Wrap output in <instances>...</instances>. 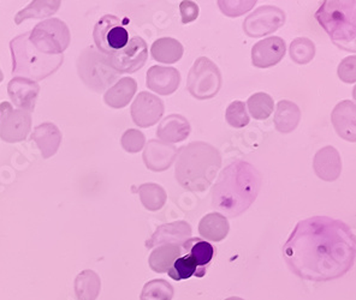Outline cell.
I'll return each mask as SVG.
<instances>
[{
    "label": "cell",
    "mask_w": 356,
    "mask_h": 300,
    "mask_svg": "<svg viewBox=\"0 0 356 300\" xmlns=\"http://www.w3.org/2000/svg\"><path fill=\"white\" fill-rule=\"evenodd\" d=\"M60 1H33L27 9L18 12L16 23L19 24L24 18L46 17L59 9Z\"/></svg>",
    "instance_id": "cell-34"
},
{
    "label": "cell",
    "mask_w": 356,
    "mask_h": 300,
    "mask_svg": "<svg viewBox=\"0 0 356 300\" xmlns=\"http://www.w3.org/2000/svg\"><path fill=\"white\" fill-rule=\"evenodd\" d=\"M356 3L353 0H326L316 19L339 49L355 52Z\"/></svg>",
    "instance_id": "cell-4"
},
{
    "label": "cell",
    "mask_w": 356,
    "mask_h": 300,
    "mask_svg": "<svg viewBox=\"0 0 356 300\" xmlns=\"http://www.w3.org/2000/svg\"><path fill=\"white\" fill-rule=\"evenodd\" d=\"M355 234L341 220L313 217L300 221L285 243L284 258L300 278L327 281L343 276L355 260Z\"/></svg>",
    "instance_id": "cell-1"
},
{
    "label": "cell",
    "mask_w": 356,
    "mask_h": 300,
    "mask_svg": "<svg viewBox=\"0 0 356 300\" xmlns=\"http://www.w3.org/2000/svg\"><path fill=\"white\" fill-rule=\"evenodd\" d=\"M182 253V249L178 245H161L152 252L149 256V265L152 269L158 273L168 272L175 260Z\"/></svg>",
    "instance_id": "cell-28"
},
{
    "label": "cell",
    "mask_w": 356,
    "mask_h": 300,
    "mask_svg": "<svg viewBox=\"0 0 356 300\" xmlns=\"http://www.w3.org/2000/svg\"><path fill=\"white\" fill-rule=\"evenodd\" d=\"M313 168L321 181H337L342 172V160L339 150L332 146L318 150L313 160Z\"/></svg>",
    "instance_id": "cell-18"
},
{
    "label": "cell",
    "mask_w": 356,
    "mask_h": 300,
    "mask_svg": "<svg viewBox=\"0 0 356 300\" xmlns=\"http://www.w3.org/2000/svg\"><path fill=\"white\" fill-rule=\"evenodd\" d=\"M301 120V110L295 102L282 100L277 105L273 123L282 133H293Z\"/></svg>",
    "instance_id": "cell-23"
},
{
    "label": "cell",
    "mask_w": 356,
    "mask_h": 300,
    "mask_svg": "<svg viewBox=\"0 0 356 300\" xmlns=\"http://www.w3.org/2000/svg\"><path fill=\"white\" fill-rule=\"evenodd\" d=\"M257 1L250 0V1H227V0H220L218 1L219 9L222 14L229 17H238L248 12L250 10L253 9L254 5Z\"/></svg>",
    "instance_id": "cell-37"
},
{
    "label": "cell",
    "mask_w": 356,
    "mask_h": 300,
    "mask_svg": "<svg viewBox=\"0 0 356 300\" xmlns=\"http://www.w3.org/2000/svg\"><path fill=\"white\" fill-rule=\"evenodd\" d=\"M3 78H4V75H3V72H1V70H0V82L3 81Z\"/></svg>",
    "instance_id": "cell-42"
},
{
    "label": "cell",
    "mask_w": 356,
    "mask_h": 300,
    "mask_svg": "<svg viewBox=\"0 0 356 300\" xmlns=\"http://www.w3.org/2000/svg\"><path fill=\"white\" fill-rule=\"evenodd\" d=\"M286 46L280 36H271L259 41L252 49V62L255 67L267 69L275 67L284 58Z\"/></svg>",
    "instance_id": "cell-13"
},
{
    "label": "cell",
    "mask_w": 356,
    "mask_h": 300,
    "mask_svg": "<svg viewBox=\"0 0 356 300\" xmlns=\"http://www.w3.org/2000/svg\"><path fill=\"white\" fill-rule=\"evenodd\" d=\"M31 126V113L27 110H13L11 107L0 124V137L10 143L23 141L26 140Z\"/></svg>",
    "instance_id": "cell-14"
},
{
    "label": "cell",
    "mask_w": 356,
    "mask_h": 300,
    "mask_svg": "<svg viewBox=\"0 0 356 300\" xmlns=\"http://www.w3.org/2000/svg\"><path fill=\"white\" fill-rule=\"evenodd\" d=\"M184 255L191 257L199 268L201 278L205 276L211 260L213 258L214 247L207 240L201 238H189L182 245Z\"/></svg>",
    "instance_id": "cell-22"
},
{
    "label": "cell",
    "mask_w": 356,
    "mask_h": 300,
    "mask_svg": "<svg viewBox=\"0 0 356 300\" xmlns=\"http://www.w3.org/2000/svg\"><path fill=\"white\" fill-rule=\"evenodd\" d=\"M230 230L229 221L227 217H224L219 212H211L202 217L199 224V232L201 237L212 240V242H220L227 237Z\"/></svg>",
    "instance_id": "cell-25"
},
{
    "label": "cell",
    "mask_w": 356,
    "mask_h": 300,
    "mask_svg": "<svg viewBox=\"0 0 356 300\" xmlns=\"http://www.w3.org/2000/svg\"><path fill=\"white\" fill-rule=\"evenodd\" d=\"M222 77L219 67L207 57L196 59L188 74L187 89L197 100H209L222 88Z\"/></svg>",
    "instance_id": "cell-7"
},
{
    "label": "cell",
    "mask_w": 356,
    "mask_h": 300,
    "mask_svg": "<svg viewBox=\"0 0 356 300\" xmlns=\"http://www.w3.org/2000/svg\"><path fill=\"white\" fill-rule=\"evenodd\" d=\"M339 77L343 82L346 83H355L356 81V57L350 56V57L343 59L339 64Z\"/></svg>",
    "instance_id": "cell-39"
},
{
    "label": "cell",
    "mask_w": 356,
    "mask_h": 300,
    "mask_svg": "<svg viewBox=\"0 0 356 300\" xmlns=\"http://www.w3.org/2000/svg\"><path fill=\"white\" fill-rule=\"evenodd\" d=\"M225 119L232 128H242L247 126L250 124V118L248 110L245 108V102L238 101V100L232 101L227 106Z\"/></svg>",
    "instance_id": "cell-36"
},
{
    "label": "cell",
    "mask_w": 356,
    "mask_h": 300,
    "mask_svg": "<svg viewBox=\"0 0 356 300\" xmlns=\"http://www.w3.org/2000/svg\"><path fill=\"white\" fill-rule=\"evenodd\" d=\"M106 58L110 67L117 74H134L147 62V44L143 38L134 36L125 47L113 54L106 56Z\"/></svg>",
    "instance_id": "cell-10"
},
{
    "label": "cell",
    "mask_w": 356,
    "mask_h": 300,
    "mask_svg": "<svg viewBox=\"0 0 356 300\" xmlns=\"http://www.w3.org/2000/svg\"><path fill=\"white\" fill-rule=\"evenodd\" d=\"M136 89H138L136 81L130 77H125L118 81L111 89L107 90L104 95V100L112 108H123L127 105H129V102L136 93Z\"/></svg>",
    "instance_id": "cell-24"
},
{
    "label": "cell",
    "mask_w": 356,
    "mask_h": 300,
    "mask_svg": "<svg viewBox=\"0 0 356 300\" xmlns=\"http://www.w3.org/2000/svg\"><path fill=\"white\" fill-rule=\"evenodd\" d=\"M181 84V74L169 67H152L147 71V87L159 95H171Z\"/></svg>",
    "instance_id": "cell-19"
},
{
    "label": "cell",
    "mask_w": 356,
    "mask_h": 300,
    "mask_svg": "<svg viewBox=\"0 0 356 300\" xmlns=\"http://www.w3.org/2000/svg\"><path fill=\"white\" fill-rule=\"evenodd\" d=\"M222 166L217 148L206 142H192L178 150L175 177L183 189L192 192L207 190Z\"/></svg>",
    "instance_id": "cell-3"
},
{
    "label": "cell",
    "mask_w": 356,
    "mask_h": 300,
    "mask_svg": "<svg viewBox=\"0 0 356 300\" xmlns=\"http://www.w3.org/2000/svg\"><path fill=\"white\" fill-rule=\"evenodd\" d=\"M146 142V137L138 130H127L124 135L122 136V147L128 153H138L143 149Z\"/></svg>",
    "instance_id": "cell-38"
},
{
    "label": "cell",
    "mask_w": 356,
    "mask_h": 300,
    "mask_svg": "<svg viewBox=\"0 0 356 300\" xmlns=\"http://www.w3.org/2000/svg\"><path fill=\"white\" fill-rule=\"evenodd\" d=\"M164 115V102L154 94L143 92L131 105L134 123L140 128H149L158 123Z\"/></svg>",
    "instance_id": "cell-12"
},
{
    "label": "cell",
    "mask_w": 356,
    "mask_h": 300,
    "mask_svg": "<svg viewBox=\"0 0 356 300\" xmlns=\"http://www.w3.org/2000/svg\"><path fill=\"white\" fill-rule=\"evenodd\" d=\"M79 74L86 85L97 93L104 92L118 78L120 74L113 70L107 62L106 56L89 47L85 49L79 59Z\"/></svg>",
    "instance_id": "cell-6"
},
{
    "label": "cell",
    "mask_w": 356,
    "mask_h": 300,
    "mask_svg": "<svg viewBox=\"0 0 356 300\" xmlns=\"http://www.w3.org/2000/svg\"><path fill=\"white\" fill-rule=\"evenodd\" d=\"M174 288L165 280H153L143 287L141 300H171Z\"/></svg>",
    "instance_id": "cell-35"
},
{
    "label": "cell",
    "mask_w": 356,
    "mask_h": 300,
    "mask_svg": "<svg viewBox=\"0 0 356 300\" xmlns=\"http://www.w3.org/2000/svg\"><path fill=\"white\" fill-rule=\"evenodd\" d=\"M261 183V174L253 165L242 160L232 162L212 188V208L227 217H240L255 202Z\"/></svg>",
    "instance_id": "cell-2"
},
{
    "label": "cell",
    "mask_w": 356,
    "mask_h": 300,
    "mask_svg": "<svg viewBox=\"0 0 356 300\" xmlns=\"http://www.w3.org/2000/svg\"><path fill=\"white\" fill-rule=\"evenodd\" d=\"M356 106L352 100H344L334 107L331 122L336 133L348 142L356 141Z\"/></svg>",
    "instance_id": "cell-17"
},
{
    "label": "cell",
    "mask_w": 356,
    "mask_h": 300,
    "mask_svg": "<svg viewBox=\"0 0 356 300\" xmlns=\"http://www.w3.org/2000/svg\"><path fill=\"white\" fill-rule=\"evenodd\" d=\"M179 11H181V16H182L183 24H188V23L193 22V21H195L196 18L199 17L200 10L194 1L184 0L179 5Z\"/></svg>",
    "instance_id": "cell-40"
},
{
    "label": "cell",
    "mask_w": 356,
    "mask_h": 300,
    "mask_svg": "<svg viewBox=\"0 0 356 300\" xmlns=\"http://www.w3.org/2000/svg\"><path fill=\"white\" fill-rule=\"evenodd\" d=\"M8 92L16 106L31 112L35 106L36 97L40 92V87L34 81L17 77L10 82Z\"/></svg>",
    "instance_id": "cell-21"
},
{
    "label": "cell",
    "mask_w": 356,
    "mask_h": 300,
    "mask_svg": "<svg viewBox=\"0 0 356 300\" xmlns=\"http://www.w3.org/2000/svg\"><path fill=\"white\" fill-rule=\"evenodd\" d=\"M138 192L143 207L151 212H156L161 209L168 199V194H166V191L163 189V186L153 184V183H148V184L140 186Z\"/></svg>",
    "instance_id": "cell-30"
},
{
    "label": "cell",
    "mask_w": 356,
    "mask_h": 300,
    "mask_svg": "<svg viewBox=\"0 0 356 300\" xmlns=\"http://www.w3.org/2000/svg\"><path fill=\"white\" fill-rule=\"evenodd\" d=\"M29 41L40 53L60 56L70 42V31L60 19H49L29 33Z\"/></svg>",
    "instance_id": "cell-8"
},
{
    "label": "cell",
    "mask_w": 356,
    "mask_h": 300,
    "mask_svg": "<svg viewBox=\"0 0 356 300\" xmlns=\"http://www.w3.org/2000/svg\"><path fill=\"white\" fill-rule=\"evenodd\" d=\"M176 147L159 140H151L143 151V161L148 169L154 172H163L171 167L177 158Z\"/></svg>",
    "instance_id": "cell-15"
},
{
    "label": "cell",
    "mask_w": 356,
    "mask_h": 300,
    "mask_svg": "<svg viewBox=\"0 0 356 300\" xmlns=\"http://www.w3.org/2000/svg\"><path fill=\"white\" fill-rule=\"evenodd\" d=\"M93 38L99 52L110 56L127 46L129 42V31L120 18L105 15L95 24Z\"/></svg>",
    "instance_id": "cell-9"
},
{
    "label": "cell",
    "mask_w": 356,
    "mask_h": 300,
    "mask_svg": "<svg viewBox=\"0 0 356 300\" xmlns=\"http://www.w3.org/2000/svg\"><path fill=\"white\" fill-rule=\"evenodd\" d=\"M76 296L79 300H95L100 291V278L92 270H85L76 278Z\"/></svg>",
    "instance_id": "cell-29"
},
{
    "label": "cell",
    "mask_w": 356,
    "mask_h": 300,
    "mask_svg": "<svg viewBox=\"0 0 356 300\" xmlns=\"http://www.w3.org/2000/svg\"><path fill=\"white\" fill-rule=\"evenodd\" d=\"M168 274H169L170 278H174L175 281L187 280L192 276L201 278L197 265L188 255L178 257L177 260H175L172 265L170 267Z\"/></svg>",
    "instance_id": "cell-33"
},
{
    "label": "cell",
    "mask_w": 356,
    "mask_h": 300,
    "mask_svg": "<svg viewBox=\"0 0 356 300\" xmlns=\"http://www.w3.org/2000/svg\"><path fill=\"white\" fill-rule=\"evenodd\" d=\"M290 58L298 65H306L316 57V44L307 38H298L290 44Z\"/></svg>",
    "instance_id": "cell-31"
},
{
    "label": "cell",
    "mask_w": 356,
    "mask_h": 300,
    "mask_svg": "<svg viewBox=\"0 0 356 300\" xmlns=\"http://www.w3.org/2000/svg\"><path fill=\"white\" fill-rule=\"evenodd\" d=\"M192 128L186 117L181 115H170L161 120L156 130V136L159 141L165 143H178L187 140L191 135Z\"/></svg>",
    "instance_id": "cell-20"
},
{
    "label": "cell",
    "mask_w": 356,
    "mask_h": 300,
    "mask_svg": "<svg viewBox=\"0 0 356 300\" xmlns=\"http://www.w3.org/2000/svg\"><path fill=\"white\" fill-rule=\"evenodd\" d=\"M247 107L250 115L257 120H265L272 115L275 110V102L268 94H253L247 101Z\"/></svg>",
    "instance_id": "cell-32"
},
{
    "label": "cell",
    "mask_w": 356,
    "mask_h": 300,
    "mask_svg": "<svg viewBox=\"0 0 356 300\" xmlns=\"http://www.w3.org/2000/svg\"><path fill=\"white\" fill-rule=\"evenodd\" d=\"M11 108V105L8 103V102H4V103H1L0 105V124L3 122V118H4L5 113L8 112V110Z\"/></svg>",
    "instance_id": "cell-41"
},
{
    "label": "cell",
    "mask_w": 356,
    "mask_h": 300,
    "mask_svg": "<svg viewBox=\"0 0 356 300\" xmlns=\"http://www.w3.org/2000/svg\"><path fill=\"white\" fill-rule=\"evenodd\" d=\"M284 23L285 12L283 10L272 5H265L245 17L243 31L245 35L250 38H261L278 31L284 26Z\"/></svg>",
    "instance_id": "cell-11"
},
{
    "label": "cell",
    "mask_w": 356,
    "mask_h": 300,
    "mask_svg": "<svg viewBox=\"0 0 356 300\" xmlns=\"http://www.w3.org/2000/svg\"><path fill=\"white\" fill-rule=\"evenodd\" d=\"M192 227L186 221H176L165 224L156 228L146 245L147 247H161V245H183L188 239L192 238Z\"/></svg>",
    "instance_id": "cell-16"
},
{
    "label": "cell",
    "mask_w": 356,
    "mask_h": 300,
    "mask_svg": "<svg viewBox=\"0 0 356 300\" xmlns=\"http://www.w3.org/2000/svg\"><path fill=\"white\" fill-rule=\"evenodd\" d=\"M182 44L174 38H161L152 44L151 53L154 60L164 64H174L182 58Z\"/></svg>",
    "instance_id": "cell-26"
},
{
    "label": "cell",
    "mask_w": 356,
    "mask_h": 300,
    "mask_svg": "<svg viewBox=\"0 0 356 300\" xmlns=\"http://www.w3.org/2000/svg\"><path fill=\"white\" fill-rule=\"evenodd\" d=\"M10 49L14 59L13 75L15 76H27L33 80L40 81L54 74L62 65L63 54L40 53L29 41V33H24L11 41Z\"/></svg>",
    "instance_id": "cell-5"
},
{
    "label": "cell",
    "mask_w": 356,
    "mask_h": 300,
    "mask_svg": "<svg viewBox=\"0 0 356 300\" xmlns=\"http://www.w3.org/2000/svg\"><path fill=\"white\" fill-rule=\"evenodd\" d=\"M31 138L40 147L44 159H47L58 149L62 135L59 133V128H56L54 124H42L35 128Z\"/></svg>",
    "instance_id": "cell-27"
}]
</instances>
